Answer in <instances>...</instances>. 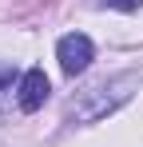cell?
<instances>
[{
    "label": "cell",
    "mask_w": 143,
    "mask_h": 147,
    "mask_svg": "<svg viewBox=\"0 0 143 147\" xmlns=\"http://www.w3.org/2000/svg\"><path fill=\"white\" fill-rule=\"evenodd\" d=\"M56 56H60V68H64V76H80L88 64H92L95 48H92V40H88L84 32H68V36L56 44Z\"/></svg>",
    "instance_id": "cell-2"
},
{
    "label": "cell",
    "mask_w": 143,
    "mask_h": 147,
    "mask_svg": "<svg viewBox=\"0 0 143 147\" xmlns=\"http://www.w3.org/2000/svg\"><path fill=\"white\" fill-rule=\"evenodd\" d=\"M12 76H16V68H8V64H4V68H0V92H4V88H8V84H12Z\"/></svg>",
    "instance_id": "cell-5"
},
{
    "label": "cell",
    "mask_w": 143,
    "mask_h": 147,
    "mask_svg": "<svg viewBox=\"0 0 143 147\" xmlns=\"http://www.w3.org/2000/svg\"><path fill=\"white\" fill-rule=\"evenodd\" d=\"M127 84H135V76H119V80H111V84H95V88H88V92H80V103H72V111H76V119H103L111 107H119L123 99H127V92H119V88H127Z\"/></svg>",
    "instance_id": "cell-1"
},
{
    "label": "cell",
    "mask_w": 143,
    "mask_h": 147,
    "mask_svg": "<svg viewBox=\"0 0 143 147\" xmlns=\"http://www.w3.org/2000/svg\"><path fill=\"white\" fill-rule=\"evenodd\" d=\"M48 92H52V84H48V76L40 72V68H32V72H24L20 80V111H40L48 103Z\"/></svg>",
    "instance_id": "cell-3"
},
{
    "label": "cell",
    "mask_w": 143,
    "mask_h": 147,
    "mask_svg": "<svg viewBox=\"0 0 143 147\" xmlns=\"http://www.w3.org/2000/svg\"><path fill=\"white\" fill-rule=\"evenodd\" d=\"M99 4H107V8H119V12H135V8H143V0H99Z\"/></svg>",
    "instance_id": "cell-4"
}]
</instances>
